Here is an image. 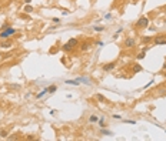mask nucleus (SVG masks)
Here are the masks:
<instances>
[{"label": "nucleus", "instance_id": "nucleus-1", "mask_svg": "<svg viewBox=\"0 0 166 141\" xmlns=\"http://www.w3.org/2000/svg\"><path fill=\"white\" fill-rule=\"evenodd\" d=\"M14 33H16L14 27H6V29H3L2 31H0V39H9V37L13 36Z\"/></svg>", "mask_w": 166, "mask_h": 141}, {"label": "nucleus", "instance_id": "nucleus-2", "mask_svg": "<svg viewBox=\"0 0 166 141\" xmlns=\"http://www.w3.org/2000/svg\"><path fill=\"white\" fill-rule=\"evenodd\" d=\"M147 26H149V19H147V17H145V16H142L140 19L136 22V27H138V29H146Z\"/></svg>", "mask_w": 166, "mask_h": 141}, {"label": "nucleus", "instance_id": "nucleus-3", "mask_svg": "<svg viewBox=\"0 0 166 141\" xmlns=\"http://www.w3.org/2000/svg\"><path fill=\"white\" fill-rule=\"evenodd\" d=\"M153 44H155V46H165V44H166V36H163V34L156 36V37L153 39Z\"/></svg>", "mask_w": 166, "mask_h": 141}, {"label": "nucleus", "instance_id": "nucleus-4", "mask_svg": "<svg viewBox=\"0 0 166 141\" xmlns=\"http://www.w3.org/2000/svg\"><path fill=\"white\" fill-rule=\"evenodd\" d=\"M115 67H116V61H112V63H106L102 67V70H103V71H112Z\"/></svg>", "mask_w": 166, "mask_h": 141}, {"label": "nucleus", "instance_id": "nucleus-5", "mask_svg": "<svg viewBox=\"0 0 166 141\" xmlns=\"http://www.w3.org/2000/svg\"><path fill=\"white\" fill-rule=\"evenodd\" d=\"M123 46H125V47H127V48H132V47L135 46V39H132V37H127V39L125 40Z\"/></svg>", "mask_w": 166, "mask_h": 141}, {"label": "nucleus", "instance_id": "nucleus-6", "mask_svg": "<svg viewBox=\"0 0 166 141\" xmlns=\"http://www.w3.org/2000/svg\"><path fill=\"white\" fill-rule=\"evenodd\" d=\"M140 43L142 44H149V43H152V37L150 36H143L140 39Z\"/></svg>", "mask_w": 166, "mask_h": 141}, {"label": "nucleus", "instance_id": "nucleus-7", "mask_svg": "<svg viewBox=\"0 0 166 141\" xmlns=\"http://www.w3.org/2000/svg\"><path fill=\"white\" fill-rule=\"evenodd\" d=\"M99 121V117L96 115V114H92L90 117H89V122L90 124H93V122H97Z\"/></svg>", "mask_w": 166, "mask_h": 141}, {"label": "nucleus", "instance_id": "nucleus-8", "mask_svg": "<svg viewBox=\"0 0 166 141\" xmlns=\"http://www.w3.org/2000/svg\"><path fill=\"white\" fill-rule=\"evenodd\" d=\"M46 89H47V93H49V94H53L54 91L57 90V85H54V84H53V85H49V87H46Z\"/></svg>", "mask_w": 166, "mask_h": 141}, {"label": "nucleus", "instance_id": "nucleus-9", "mask_svg": "<svg viewBox=\"0 0 166 141\" xmlns=\"http://www.w3.org/2000/svg\"><path fill=\"white\" fill-rule=\"evenodd\" d=\"M67 43H69V44H70V46H72L73 48H75V47H76V46L79 44V40H77V39H70V40H69Z\"/></svg>", "mask_w": 166, "mask_h": 141}, {"label": "nucleus", "instance_id": "nucleus-10", "mask_svg": "<svg viewBox=\"0 0 166 141\" xmlns=\"http://www.w3.org/2000/svg\"><path fill=\"white\" fill-rule=\"evenodd\" d=\"M76 80H77V81H79V83H85V84H87V85H89V84H90V80H87V78H86V77H82V76H80V77H77V78H76Z\"/></svg>", "mask_w": 166, "mask_h": 141}, {"label": "nucleus", "instance_id": "nucleus-11", "mask_svg": "<svg viewBox=\"0 0 166 141\" xmlns=\"http://www.w3.org/2000/svg\"><path fill=\"white\" fill-rule=\"evenodd\" d=\"M146 51H147V47H145V48H143V50H142V51L139 53V54H138L136 57H138L139 60H142V59H145V54H146Z\"/></svg>", "mask_w": 166, "mask_h": 141}, {"label": "nucleus", "instance_id": "nucleus-12", "mask_svg": "<svg viewBox=\"0 0 166 141\" xmlns=\"http://www.w3.org/2000/svg\"><path fill=\"white\" fill-rule=\"evenodd\" d=\"M62 50H63V51H72V50H73V47H72L69 43H66V44H63V46H62Z\"/></svg>", "mask_w": 166, "mask_h": 141}, {"label": "nucleus", "instance_id": "nucleus-13", "mask_svg": "<svg viewBox=\"0 0 166 141\" xmlns=\"http://www.w3.org/2000/svg\"><path fill=\"white\" fill-rule=\"evenodd\" d=\"M95 98H96L97 101H100V103H105V101H107V100L105 98V96H102V94H99V93L95 96Z\"/></svg>", "mask_w": 166, "mask_h": 141}, {"label": "nucleus", "instance_id": "nucleus-14", "mask_svg": "<svg viewBox=\"0 0 166 141\" xmlns=\"http://www.w3.org/2000/svg\"><path fill=\"white\" fill-rule=\"evenodd\" d=\"M23 11H24V13H27V14H29V13H32V11H33V7H32V6H30V4H26V6H24V7H23Z\"/></svg>", "mask_w": 166, "mask_h": 141}, {"label": "nucleus", "instance_id": "nucleus-15", "mask_svg": "<svg viewBox=\"0 0 166 141\" xmlns=\"http://www.w3.org/2000/svg\"><path fill=\"white\" fill-rule=\"evenodd\" d=\"M45 94H47V89H43L40 93H37V94H36V98H42Z\"/></svg>", "mask_w": 166, "mask_h": 141}, {"label": "nucleus", "instance_id": "nucleus-16", "mask_svg": "<svg viewBox=\"0 0 166 141\" xmlns=\"http://www.w3.org/2000/svg\"><path fill=\"white\" fill-rule=\"evenodd\" d=\"M139 71H142V66H140V64H135V66H133V73L136 74V73H139Z\"/></svg>", "mask_w": 166, "mask_h": 141}, {"label": "nucleus", "instance_id": "nucleus-17", "mask_svg": "<svg viewBox=\"0 0 166 141\" xmlns=\"http://www.w3.org/2000/svg\"><path fill=\"white\" fill-rule=\"evenodd\" d=\"M65 83H66V84H72V85H79V84H80L77 80H66Z\"/></svg>", "mask_w": 166, "mask_h": 141}, {"label": "nucleus", "instance_id": "nucleus-18", "mask_svg": "<svg viewBox=\"0 0 166 141\" xmlns=\"http://www.w3.org/2000/svg\"><path fill=\"white\" fill-rule=\"evenodd\" d=\"M99 126H100V128H105V127H106V124H105V117H100V118H99Z\"/></svg>", "mask_w": 166, "mask_h": 141}, {"label": "nucleus", "instance_id": "nucleus-19", "mask_svg": "<svg viewBox=\"0 0 166 141\" xmlns=\"http://www.w3.org/2000/svg\"><path fill=\"white\" fill-rule=\"evenodd\" d=\"M89 47H90V44H89V43H82V46H80V48H82V50H85V51H86V50H89Z\"/></svg>", "mask_w": 166, "mask_h": 141}, {"label": "nucleus", "instance_id": "nucleus-20", "mask_svg": "<svg viewBox=\"0 0 166 141\" xmlns=\"http://www.w3.org/2000/svg\"><path fill=\"white\" fill-rule=\"evenodd\" d=\"M100 134H103V135H112V133H110L109 130H105V128L100 130Z\"/></svg>", "mask_w": 166, "mask_h": 141}, {"label": "nucleus", "instance_id": "nucleus-21", "mask_svg": "<svg viewBox=\"0 0 166 141\" xmlns=\"http://www.w3.org/2000/svg\"><path fill=\"white\" fill-rule=\"evenodd\" d=\"M93 29H95V31H103V30H105L103 26H95Z\"/></svg>", "mask_w": 166, "mask_h": 141}, {"label": "nucleus", "instance_id": "nucleus-22", "mask_svg": "<svg viewBox=\"0 0 166 141\" xmlns=\"http://www.w3.org/2000/svg\"><path fill=\"white\" fill-rule=\"evenodd\" d=\"M122 30H123L122 27H119V29H117V31H116V33L113 34V39H117V36H119V34H120V31H122Z\"/></svg>", "mask_w": 166, "mask_h": 141}, {"label": "nucleus", "instance_id": "nucleus-23", "mask_svg": "<svg viewBox=\"0 0 166 141\" xmlns=\"http://www.w3.org/2000/svg\"><path fill=\"white\" fill-rule=\"evenodd\" d=\"M0 137H2V138H6V137H7V131H6V130H2V131H0Z\"/></svg>", "mask_w": 166, "mask_h": 141}, {"label": "nucleus", "instance_id": "nucleus-24", "mask_svg": "<svg viewBox=\"0 0 166 141\" xmlns=\"http://www.w3.org/2000/svg\"><path fill=\"white\" fill-rule=\"evenodd\" d=\"M52 22H53L54 24H60V19H57V17H53V19H52Z\"/></svg>", "mask_w": 166, "mask_h": 141}, {"label": "nucleus", "instance_id": "nucleus-25", "mask_svg": "<svg viewBox=\"0 0 166 141\" xmlns=\"http://www.w3.org/2000/svg\"><path fill=\"white\" fill-rule=\"evenodd\" d=\"M125 122H126V124H136L135 120H125Z\"/></svg>", "mask_w": 166, "mask_h": 141}, {"label": "nucleus", "instance_id": "nucleus-26", "mask_svg": "<svg viewBox=\"0 0 166 141\" xmlns=\"http://www.w3.org/2000/svg\"><path fill=\"white\" fill-rule=\"evenodd\" d=\"M10 46H12V43H9V41H7V43H3V44H2V47H10Z\"/></svg>", "mask_w": 166, "mask_h": 141}, {"label": "nucleus", "instance_id": "nucleus-27", "mask_svg": "<svg viewBox=\"0 0 166 141\" xmlns=\"http://www.w3.org/2000/svg\"><path fill=\"white\" fill-rule=\"evenodd\" d=\"M152 84H153V80H152V81H149V83H147V84H146V85H145V89H147V87H150V85H152Z\"/></svg>", "mask_w": 166, "mask_h": 141}, {"label": "nucleus", "instance_id": "nucleus-28", "mask_svg": "<svg viewBox=\"0 0 166 141\" xmlns=\"http://www.w3.org/2000/svg\"><path fill=\"white\" fill-rule=\"evenodd\" d=\"M113 118H117V120H120V118H122V117H120V115H119V114H113Z\"/></svg>", "mask_w": 166, "mask_h": 141}, {"label": "nucleus", "instance_id": "nucleus-29", "mask_svg": "<svg viewBox=\"0 0 166 141\" xmlns=\"http://www.w3.org/2000/svg\"><path fill=\"white\" fill-rule=\"evenodd\" d=\"M110 17H112V14H110V13H107V14L105 16V19H110Z\"/></svg>", "mask_w": 166, "mask_h": 141}, {"label": "nucleus", "instance_id": "nucleus-30", "mask_svg": "<svg viewBox=\"0 0 166 141\" xmlns=\"http://www.w3.org/2000/svg\"><path fill=\"white\" fill-rule=\"evenodd\" d=\"M97 46H99V47H103L105 44H103V41H97Z\"/></svg>", "mask_w": 166, "mask_h": 141}, {"label": "nucleus", "instance_id": "nucleus-31", "mask_svg": "<svg viewBox=\"0 0 166 141\" xmlns=\"http://www.w3.org/2000/svg\"><path fill=\"white\" fill-rule=\"evenodd\" d=\"M34 138H36L34 135H29V137H27V140H34Z\"/></svg>", "mask_w": 166, "mask_h": 141}, {"label": "nucleus", "instance_id": "nucleus-32", "mask_svg": "<svg viewBox=\"0 0 166 141\" xmlns=\"http://www.w3.org/2000/svg\"><path fill=\"white\" fill-rule=\"evenodd\" d=\"M30 2H32V0H24V3H26V4H29Z\"/></svg>", "mask_w": 166, "mask_h": 141}, {"label": "nucleus", "instance_id": "nucleus-33", "mask_svg": "<svg viewBox=\"0 0 166 141\" xmlns=\"http://www.w3.org/2000/svg\"><path fill=\"white\" fill-rule=\"evenodd\" d=\"M163 70H166V63H163Z\"/></svg>", "mask_w": 166, "mask_h": 141}, {"label": "nucleus", "instance_id": "nucleus-34", "mask_svg": "<svg viewBox=\"0 0 166 141\" xmlns=\"http://www.w3.org/2000/svg\"><path fill=\"white\" fill-rule=\"evenodd\" d=\"M165 77H166V73H165Z\"/></svg>", "mask_w": 166, "mask_h": 141}, {"label": "nucleus", "instance_id": "nucleus-35", "mask_svg": "<svg viewBox=\"0 0 166 141\" xmlns=\"http://www.w3.org/2000/svg\"><path fill=\"white\" fill-rule=\"evenodd\" d=\"M0 9H2V6H0Z\"/></svg>", "mask_w": 166, "mask_h": 141}]
</instances>
